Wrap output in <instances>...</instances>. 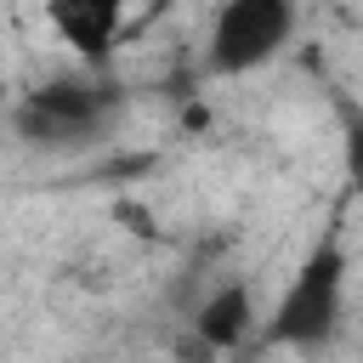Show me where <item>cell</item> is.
I'll list each match as a JSON object with an SVG mask.
<instances>
[{
	"mask_svg": "<svg viewBox=\"0 0 363 363\" xmlns=\"http://www.w3.org/2000/svg\"><path fill=\"white\" fill-rule=\"evenodd\" d=\"M340 306H346V250L335 238H323L289 272V284L267 318V346H323L340 323Z\"/></svg>",
	"mask_w": 363,
	"mask_h": 363,
	"instance_id": "1",
	"label": "cell"
},
{
	"mask_svg": "<svg viewBox=\"0 0 363 363\" xmlns=\"http://www.w3.org/2000/svg\"><path fill=\"white\" fill-rule=\"evenodd\" d=\"M295 40V0H227L204 40V68L221 79L267 68Z\"/></svg>",
	"mask_w": 363,
	"mask_h": 363,
	"instance_id": "2",
	"label": "cell"
},
{
	"mask_svg": "<svg viewBox=\"0 0 363 363\" xmlns=\"http://www.w3.org/2000/svg\"><path fill=\"white\" fill-rule=\"evenodd\" d=\"M17 136L34 147H74L113 119V85L102 79H51L17 102Z\"/></svg>",
	"mask_w": 363,
	"mask_h": 363,
	"instance_id": "3",
	"label": "cell"
},
{
	"mask_svg": "<svg viewBox=\"0 0 363 363\" xmlns=\"http://www.w3.org/2000/svg\"><path fill=\"white\" fill-rule=\"evenodd\" d=\"M45 23H51V34H57L74 57L102 62L108 45L119 40L125 0H45Z\"/></svg>",
	"mask_w": 363,
	"mask_h": 363,
	"instance_id": "4",
	"label": "cell"
},
{
	"mask_svg": "<svg viewBox=\"0 0 363 363\" xmlns=\"http://www.w3.org/2000/svg\"><path fill=\"white\" fill-rule=\"evenodd\" d=\"M193 329L210 352H238L255 329V301H250V284H216L210 301L193 312Z\"/></svg>",
	"mask_w": 363,
	"mask_h": 363,
	"instance_id": "5",
	"label": "cell"
},
{
	"mask_svg": "<svg viewBox=\"0 0 363 363\" xmlns=\"http://www.w3.org/2000/svg\"><path fill=\"white\" fill-rule=\"evenodd\" d=\"M340 159H346L352 193L363 199V113L357 108H346V119H340Z\"/></svg>",
	"mask_w": 363,
	"mask_h": 363,
	"instance_id": "6",
	"label": "cell"
},
{
	"mask_svg": "<svg viewBox=\"0 0 363 363\" xmlns=\"http://www.w3.org/2000/svg\"><path fill=\"white\" fill-rule=\"evenodd\" d=\"M0 113H6V79H0Z\"/></svg>",
	"mask_w": 363,
	"mask_h": 363,
	"instance_id": "7",
	"label": "cell"
}]
</instances>
